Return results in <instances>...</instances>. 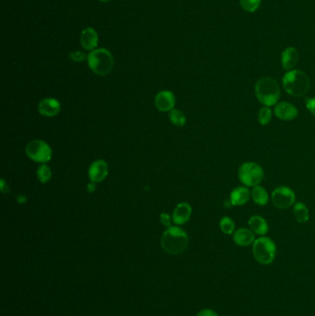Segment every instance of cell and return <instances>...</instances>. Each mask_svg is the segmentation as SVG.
<instances>
[{
  "instance_id": "cell-6",
  "label": "cell",
  "mask_w": 315,
  "mask_h": 316,
  "mask_svg": "<svg viewBox=\"0 0 315 316\" xmlns=\"http://www.w3.org/2000/svg\"><path fill=\"white\" fill-rule=\"evenodd\" d=\"M238 179L246 187H255L261 184L264 173L261 165L254 162H245L238 168Z\"/></svg>"
},
{
  "instance_id": "cell-23",
  "label": "cell",
  "mask_w": 315,
  "mask_h": 316,
  "mask_svg": "<svg viewBox=\"0 0 315 316\" xmlns=\"http://www.w3.org/2000/svg\"><path fill=\"white\" fill-rule=\"evenodd\" d=\"M272 116H273V112H272L271 108L264 106V107H262L259 110V113H258V121L262 126L268 125L271 122Z\"/></svg>"
},
{
  "instance_id": "cell-26",
  "label": "cell",
  "mask_w": 315,
  "mask_h": 316,
  "mask_svg": "<svg viewBox=\"0 0 315 316\" xmlns=\"http://www.w3.org/2000/svg\"><path fill=\"white\" fill-rule=\"evenodd\" d=\"M88 56L81 51H75L69 54V59H71L74 62H82L85 59H87Z\"/></svg>"
},
{
  "instance_id": "cell-21",
  "label": "cell",
  "mask_w": 315,
  "mask_h": 316,
  "mask_svg": "<svg viewBox=\"0 0 315 316\" xmlns=\"http://www.w3.org/2000/svg\"><path fill=\"white\" fill-rule=\"evenodd\" d=\"M169 119L172 124L175 126L182 127L186 124V116L184 113L180 111L179 109H172L169 112Z\"/></svg>"
},
{
  "instance_id": "cell-2",
  "label": "cell",
  "mask_w": 315,
  "mask_h": 316,
  "mask_svg": "<svg viewBox=\"0 0 315 316\" xmlns=\"http://www.w3.org/2000/svg\"><path fill=\"white\" fill-rule=\"evenodd\" d=\"M189 244L188 234L179 227H169L161 238V246L165 253L180 254L184 252Z\"/></svg>"
},
{
  "instance_id": "cell-27",
  "label": "cell",
  "mask_w": 315,
  "mask_h": 316,
  "mask_svg": "<svg viewBox=\"0 0 315 316\" xmlns=\"http://www.w3.org/2000/svg\"><path fill=\"white\" fill-rule=\"evenodd\" d=\"M306 108L315 116V98H305Z\"/></svg>"
},
{
  "instance_id": "cell-14",
  "label": "cell",
  "mask_w": 315,
  "mask_h": 316,
  "mask_svg": "<svg viewBox=\"0 0 315 316\" xmlns=\"http://www.w3.org/2000/svg\"><path fill=\"white\" fill-rule=\"evenodd\" d=\"M252 197V192L246 186H239L235 188L230 193V203L233 206H241L247 204Z\"/></svg>"
},
{
  "instance_id": "cell-1",
  "label": "cell",
  "mask_w": 315,
  "mask_h": 316,
  "mask_svg": "<svg viewBox=\"0 0 315 316\" xmlns=\"http://www.w3.org/2000/svg\"><path fill=\"white\" fill-rule=\"evenodd\" d=\"M283 87L286 93L293 98L304 96L309 92L310 82L309 76L300 69H292L283 76Z\"/></svg>"
},
{
  "instance_id": "cell-8",
  "label": "cell",
  "mask_w": 315,
  "mask_h": 316,
  "mask_svg": "<svg viewBox=\"0 0 315 316\" xmlns=\"http://www.w3.org/2000/svg\"><path fill=\"white\" fill-rule=\"evenodd\" d=\"M272 203L280 210L287 209L295 204L296 195L287 186H279L273 190L271 195Z\"/></svg>"
},
{
  "instance_id": "cell-7",
  "label": "cell",
  "mask_w": 315,
  "mask_h": 316,
  "mask_svg": "<svg viewBox=\"0 0 315 316\" xmlns=\"http://www.w3.org/2000/svg\"><path fill=\"white\" fill-rule=\"evenodd\" d=\"M26 155L31 160L36 163L45 164L52 158V149L45 141L35 140L31 141L26 146Z\"/></svg>"
},
{
  "instance_id": "cell-5",
  "label": "cell",
  "mask_w": 315,
  "mask_h": 316,
  "mask_svg": "<svg viewBox=\"0 0 315 316\" xmlns=\"http://www.w3.org/2000/svg\"><path fill=\"white\" fill-rule=\"evenodd\" d=\"M253 257L258 263L268 265L274 262L277 254V246L271 238L262 236L252 244Z\"/></svg>"
},
{
  "instance_id": "cell-16",
  "label": "cell",
  "mask_w": 315,
  "mask_h": 316,
  "mask_svg": "<svg viewBox=\"0 0 315 316\" xmlns=\"http://www.w3.org/2000/svg\"><path fill=\"white\" fill-rule=\"evenodd\" d=\"M298 60H299V52L295 47L289 46L282 52V67L286 71L292 70L298 63Z\"/></svg>"
},
{
  "instance_id": "cell-33",
  "label": "cell",
  "mask_w": 315,
  "mask_h": 316,
  "mask_svg": "<svg viewBox=\"0 0 315 316\" xmlns=\"http://www.w3.org/2000/svg\"><path fill=\"white\" fill-rule=\"evenodd\" d=\"M99 1H102V2H107V1H110V0H99Z\"/></svg>"
},
{
  "instance_id": "cell-28",
  "label": "cell",
  "mask_w": 315,
  "mask_h": 316,
  "mask_svg": "<svg viewBox=\"0 0 315 316\" xmlns=\"http://www.w3.org/2000/svg\"><path fill=\"white\" fill-rule=\"evenodd\" d=\"M160 222L161 224L163 226H165L166 228H169L171 227V219H170V215L166 213H163L160 214Z\"/></svg>"
},
{
  "instance_id": "cell-25",
  "label": "cell",
  "mask_w": 315,
  "mask_h": 316,
  "mask_svg": "<svg viewBox=\"0 0 315 316\" xmlns=\"http://www.w3.org/2000/svg\"><path fill=\"white\" fill-rule=\"evenodd\" d=\"M262 0H239L243 10L248 12H255L260 8Z\"/></svg>"
},
{
  "instance_id": "cell-4",
  "label": "cell",
  "mask_w": 315,
  "mask_h": 316,
  "mask_svg": "<svg viewBox=\"0 0 315 316\" xmlns=\"http://www.w3.org/2000/svg\"><path fill=\"white\" fill-rule=\"evenodd\" d=\"M88 66L93 72L99 76H106L111 72L114 67V59L107 49L92 50L88 55Z\"/></svg>"
},
{
  "instance_id": "cell-30",
  "label": "cell",
  "mask_w": 315,
  "mask_h": 316,
  "mask_svg": "<svg viewBox=\"0 0 315 316\" xmlns=\"http://www.w3.org/2000/svg\"><path fill=\"white\" fill-rule=\"evenodd\" d=\"M1 191H2L3 193H8V192H10L9 185L6 184V181L4 180H1Z\"/></svg>"
},
{
  "instance_id": "cell-17",
  "label": "cell",
  "mask_w": 315,
  "mask_h": 316,
  "mask_svg": "<svg viewBox=\"0 0 315 316\" xmlns=\"http://www.w3.org/2000/svg\"><path fill=\"white\" fill-rule=\"evenodd\" d=\"M80 42L85 50H94L98 44V34L96 31L91 27L83 30L81 34Z\"/></svg>"
},
{
  "instance_id": "cell-12",
  "label": "cell",
  "mask_w": 315,
  "mask_h": 316,
  "mask_svg": "<svg viewBox=\"0 0 315 316\" xmlns=\"http://www.w3.org/2000/svg\"><path fill=\"white\" fill-rule=\"evenodd\" d=\"M61 110V105L55 98H44L38 105V111L44 117H55Z\"/></svg>"
},
{
  "instance_id": "cell-31",
  "label": "cell",
  "mask_w": 315,
  "mask_h": 316,
  "mask_svg": "<svg viewBox=\"0 0 315 316\" xmlns=\"http://www.w3.org/2000/svg\"><path fill=\"white\" fill-rule=\"evenodd\" d=\"M86 188H87V190L89 192H93L95 190V183L91 181L89 184H87Z\"/></svg>"
},
{
  "instance_id": "cell-29",
  "label": "cell",
  "mask_w": 315,
  "mask_h": 316,
  "mask_svg": "<svg viewBox=\"0 0 315 316\" xmlns=\"http://www.w3.org/2000/svg\"><path fill=\"white\" fill-rule=\"evenodd\" d=\"M196 316H219L215 311L210 309H204L202 311L198 312V314Z\"/></svg>"
},
{
  "instance_id": "cell-3",
  "label": "cell",
  "mask_w": 315,
  "mask_h": 316,
  "mask_svg": "<svg viewBox=\"0 0 315 316\" xmlns=\"http://www.w3.org/2000/svg\"><path fill=\"white\" fill-rule=\"evenodd\" d=\"M281 94V90L277 81L271 77L259 79L255 84V95L258 101L265 107L276 106Z\"/></svg>"
},
{
  "instance_id": "cell-9",
  "label": "cell",
  "mask_w": 315,
  "mask_h": 316,
  "mask_svg": "<svg viewBox=\"0 0 315 316\" xmlns=\"http://www.w3.org/2000/svg\"><path fill=\"white\" fill-rule=\"evenodd\" d=\"M274 114L277 118L281 120L290 121L298 117L299 111H298V108L290 103L280 102L277 103L275 106Z\"/></svg>"
},
{
  "instance_id": "cell-24",
  "label": "cell",
  "mask_w": 315,
  "mask_h": 316,
  "mask_svg": "<svg viewBox=\"0 0 315 316\" xmlns=\"http://www.w3.org/2000/svg\"><path fill=\"white\" fill-rule=\"evenodd\" d=\"M36 173H37L38 180L42 183H47L52 177V171L50 169L49 165H45V164L40 165L37 168Z\"/></svg>"
},
{
  "instance_id": "cell-13",
  "label": "cell",
  "mask_w": 315,
  "mask_h": 316,
  "mask_svg": "<svg viewBox=\"0 0 315 316\" xmlns=\"http://www.w3.org/2000/svg\"><path fill=\"white\" fill-rule=\"evenodd\" d=\"M255 239V233L251 229L241 228L237 229L233 234V240L240 247H248L252 245Z\"/></svg>"
},
{
  "instance_id": "cell-18",
  "label": "cell",
  "mask_w": 315,
  "mask_h": 316,
  "mask_svg": "<svg viewBox=\"0 0 315 316\" xmlns=\"http://www.w3.org/2000/svg\"><path fill=\"white\" fill-rule=\"evenodd\" d=\"M249 227L252 229V231L256 235L259 236H264L269 231V226L267 223L266 220L263 218L261 215H252L251 218L249 219Z\"/></svg>"
},
{
  "instance_id": "cell-10",
  "label": "cell",
  "mask_w": 315,
  "mask_h": 316,
  "mask_svg": "<svg viewBox=\"0 0 315 316\" xmlns=\"http://www.w3.org/2000/svg\"><path fill=\"white\" fill-rule=\"evenodd\" d=\"M108 175V165L104 160H96L90 165L88 171L89 179L94 183H100Z\"/></svg>"
},
{
  "instance_id": "cell-11",
  "label": "cell",
  "mask_w": 315,
  "mask_h": 316,
  "mask_svg": "<svg viewBox=\"0 0 315 316\" xmlns=\"http://www.w3.org/2000/svg\"><path fill=\"white\" fill-rule=\"evenodd\" d=\"M175 104V95L170 91H161L155 98V107L161 112H170L174 109Z\"/></svg>"
},
{
  "instance_id": "cell-32",
  "label": "cell",
  "mask_w": 315,
  "mask_h": 316,
  "mask_svg": "<svg viewBox=\"0 0 315 316\" xmlns=\"http://www.w3.org/2000/svg\"><path fill=\"white\" fill-rule=\"evenodd\" d=\"M17 201L19 204H25L27 202V197L25 195H19L17 197Z\"/></svg>"
},
{
  "instance_id": "cell-20",
  "label": "cell",
  "mask_w": 315,
  "mask_h": 316,
  "mask_svg": "<svg viewBox=\"0 0 315 316\" xmlns=\"http://www.w3.org/2000/svg\"><path fill=\"white\" fill-rule=\"evenodd\" d=\"M252 198L253 202L260 206H264L269 203V195L267 190L260 185L252 188Z\"/></svg>"
},
{
  "instance_id": "cell-19",
  "label": "cell",
  "mask_w": 315,
  "mask_h": 316,
  "mask_svg": "<svg viewBox=\"0 0 315 316\" xmlns=\"http://www.w3.org/2000/svg\"><path fill=\"white\" fill-rule=\"evenodd\" d=\"M293 215L296 219L297 222L301 224H304L306 222H308L310 218L308 207L301 202L295 203V204L293 205Z\"/></svg>"
},
{
  "instance_id": "cell-22",
  "label": "cell",
  "mask_w": 315,
  "mask_h": 316,
  "mask_svg": "<svg viewBox=\"0 0 315 316\" xmlns=\"http://www.w3.org/2000/svg\"><path fill=\"white\" fill-rule=\"evenodd\" d=\"M219 227L221 231L226 235H232L235 232V222L229 216H224L220 219Z\"/></svg>"
},
{
  "instance_id": "cell-15",
  "label": "cell",
  "mask_w": 315,
  "mask_h": 316,
  "mask_svg": "<svg viewBox=\"0 0 315 316\" xmlns=\"http://www.w3.org/2000/svg\"><path fill=\"white\" fill-rule=\"evenodd\" d=\"M191 212V206L188 203H180L176 206L173 212V222L176 225L187 223L190 218Z\"/></svg>"
}]
</instances>
